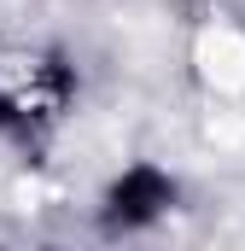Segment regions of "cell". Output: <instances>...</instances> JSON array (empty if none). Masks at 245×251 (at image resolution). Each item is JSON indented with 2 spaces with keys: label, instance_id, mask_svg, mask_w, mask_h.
I'll use <instances>...</instances> for the list:
<instances>
[{
  "label": "cell",
  "instance_id": "obj_1",
  "mask_svg": "<svg viewBox=\"0 0 245 251\" xmlns=\"http://www.w3.org/2000/svg\"><path fill=\"white\" fill-rule=\"evenodd\" d=\"M181 204H187V181L164 158H122L99 181L88 216L105 246H128V240H152L158 228H170L181 216Z\"/></svg>",
  "mask_w": 245,
  "mask_h": 251
},
{
  "label": "cell",
  "instance_id": "obj_2",
  "mask_svg": "<svg viewBox=\"0 0 245 251\" xmlns=\"http://www.w3.org/2000/svg\"><path fill=\"white\" fill-rule=\"evenodd\" d=\"M0 140H35V100L0 82Z\"/></svg>",
  "mask_w": 245,
  "mask_h": 251
},
{
  "label": "cell",
  "instance_id": "obj_3",
  "mask_svg": "<svg viewBox=\"0 0 245 251\" xmlns=\"http://www.w3.org/2000/svg\"><path fill=\"white\" fill-rule=\"evenodd\" d=\"M0 251H53V246H0Z\"/></svg>",
  "mask_w": 245,
  "mask_h": 251
}]
</instances>
